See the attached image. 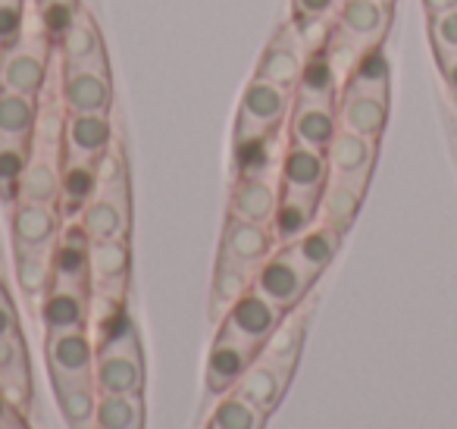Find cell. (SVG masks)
<instances>
[{
    "label": "cell",
    "instance_id": "1",
    "mask_svg": "<svg viewBox=\"0 0 457 429\" xmlns=\"http://www.w3.org/2000/svg\"><path fill=\"white\" fill-rule=\"evenodd\" d=\"M295 107V91L282 88L267 79H251L248 88L238 104V120H236V147L257 145V141H270L276 129L288 120Z\"/></svg>",
    "mask_w": 457,
    "mask_h": 429
},
{
    "label": "cell",
    "instance_id": "2",
    "mask_svg": "<svg viewBox=\"0 0 457 429\" xmlns=\"http://www.w3.org/2000/svg\"><path fill=\"white\" fill-rule=\"evenodd\" d=\"M282 316H286V310H279L276 304H270L267 298L251 289L222 316V323L216 326V339L261 351V345L273 335V329L282 323Z\"/></svg>",
    "mask_w": 457,
    "mask_h": 429
},
{
    "label": "cell",
    "instance_id": "3",
    "mask_svg": "<svg viewBox=\"0 0 457 429\" xmlns=\"http://www.w3.org/2000/svg\"><path fill=\"white\" fill-rule=\"evenodd\" d=\"M317 279L311 273H304L286 251H273L254 273V291L263 295L270 304H276L279 310L292 314L307 295H311Z\"/></svg>",
    "mask_w": 457,
    "mask_h": 429
},
{
    "label": "cell",
    "instance_id": "4",
    "mask_svg": "<svg viewBox=\"0 0 457 429\" xmlns=\"http://www.w3.org/2000/svg\"><path fill=\"white\" fill-rule=\"evenodd\" d=\"M392 10L379 0H342L336 13V38L351 45L357 54L379 47L392 29Z\"/></svg>",
    "mask_w": 457,
    "mask_h": 429
},
{
    "label": "cell",
    "instance_id": "5",
    "mask_svg": "<svg viewBox=\"0 0 457 429\" xmlns=\"http://www.w3.org/2000/svg\"><path fill=\"white\" fill-rule=\"evenodd\" d=\"M54 257V285L91 295V239L82 223L72 220L60 229V239L51 251Z\"/></svg>",
    "mask_w": 457,
    "mask_h": 429
},
{
    "label": "cell",
    "instance_id": "6",
    "mask_svg": "<svg viewBox=\"0 0 457 429\" xmlns=\"http://www.w3.org/2000/svg\"><path fill=\"white\" fill-rule=\"evenodd\" d=\"M47 366H51V379H95L97 364V348L91 341L88 329L79 332H51L45 339Z\"/></svg>",
    "mask_w": 457,
    "mask_h": 429
},
{
    "label": "cell",
    "instance_id": "7",
    "mask_svg": "<svg viewBox=\"0 0 457 429\" xmlns=\"http://www.w3.org/2000/svg\"><path fill=\"white\" fill-rule=\"evenodd\" d=\"M45 82L47 57L38 45L16 41V45L4 47V57H0V88L13 91V95L38 97L45 91Z\"/></svg>",
    "mask_w": 457,
    "mask_h": 429
},
{
    "label": "cell",
    "instance_id": "8",
    "mask_svg": "<svg viewBox=\"0 0 457 429\" xmlns=\"http://www.w3.org/2000/svg\"><path fill=\"white\" fill-rule=\"evenodd\" d=\"M60 101H63L66 114H110V104H113L110 72L82 70V66H63Z\"/></svg>",
    "mask_w": 457,
    "mask_h": 429
},
{
    "label": "cell",
    "instance_id": "9",
    "mask_svg": "<svg viewBox=\"0 0 457 429\" xmlns=\"http://www.w3.org/2000/svg\"><path fill=\"white\" fill-rule=\"evenodd\" d=\"M60 207L47 204H26L13 207V245L16 254H45L54 251L60 239Z\"/></svg>",
    "mask_w": 457,
    "mask_h": 429
},
{
    "label": "cell",
    "instance_id": "10",
    "mask_svg": "<svg viewBox=\"0 0 457 429\" xmlns=\"http://www.w3.org/2000/svg\"><path fill=\"white\" fill-rule=\"evenodd\" d=\"M326 182H329L326 154L311 151V147H301V145H288L286 157L279 164V189L286 195H301L320 201Z\"/></svg>",
    "mask_w": 457,
    "mask_h": 429
},
{
    "label": "cell",
    "instance_id": "11",
    "mask_svg": "<svg viewBox=\"0 0 457 429\" xmlns=\"http://www.w3.org/2000/svg\"><path fill=\"white\" fill-rule=\"evenodd\" d=\"M326 164H329V176L348 179V182L367 189L376 166V139H363L348 129H338L332 145L326 147Z\"/></svg>",
    "mask_w": 457,
    "mask_h": 429
},
{
    "label": "cell",
    "instance_id": "12",
    "mask_svg": "<svg viewBox=\"0 0 457 429\" xmlns=\"http://www.w3.org/2000/svg\"><path fill=\"white\" fill-rule=\"evenodd\" d=\"M304 41L301 35H295L292 26H286L261 54V63H257V79H267V82H276L282 88H298L301 76H304Z\"/></svg>",
    "mask_w": 457,
    "mask_h": 429
},
{
    "label": "cell",
    "instance_id": "13",
    "mask_svg": "<svg viewBox=\"0 0 457 429\" xmlns=\"http://www.w3.org/2000/svg\"><path fill=\"white\" fill-rule=\"evenodd\" d=\"M85 235L91 241H107V239H120L129 232V185L120 189H107L97 191L85 210L79 214Z\"/></svg>",
    "mask_w": 457,
    "mask_h": 429
},
{
    "label": "cell",
    "instance_id": "14",
    "mask_svg": "<svg viewBox=\"0 0 457 429\" xmlns=\"http://www.w3.org/2000/svg\"><path fill=\"white\" fill-rule=\"evenodd\" d=\"M273 251H276L273 229L261 226V223H248V220H236V216H228L226 229H222L220 257L236 260V264L248 266V270H257V266H261Z\"/></svg>",
    "mask_w": 457,
    "mask_h": 429
},
{
    "label": "cell",
    "instance_id": "15",
    "mask_svg": "<svg viewBox=\"0 0 457 429\" xmlns=\"http://www.w3.org/2000/svg\"><path fill=\"white\" fill-rule=\"evenodd\" d=\"M129 266H132V251L129 239H107L91 241V291H101L120 301L129 282Z\"/></svg>",
    "mask_w": 457,
    "mask_h": 429
},
{
    "label": "cell",
    "instance_id": "16",
    "mask_svg": "<svg viewBox=\"0 0 457 429\" xmlns=\"http://www.w3.org/2000/svg\"><path fill=\"white\" fill-rule=\"evenodd\" d=\"M95 385L101 395H141V391H145L141 348H129V351H97Z\"/></svg>",
    "mask_w": 457,
    "mask_h": 429
},
{
    "label": "cell",
    "instance_id": "17",
    "mask_svg": "<svg viewBox=\"0 0 457 429\" xmlns=\"http://www.w3.org/2000/svg\"><path fill=\"white\" fill-rule=\"evenodd\" d=\"M336 132H338L336 104L295 101L292 114H288V135H292V145L326 154V147L332 145Z\"/></svg>",
    "mask_w": 457,
    "mask_h": 429
},
{
    "label": "cell",
    "instance_id": "18",
    "mask_svg": "<svg viewBox=\"0 0 457 429\" xmlns=\"http://www.w3.org/2000/svg\"><path fill=\"white\" fill-rule=\"evenodd\" d=\"M110 145H113L110 114H70L63 139V160L95 164Z\"/></svg>",
    "mask_w": 457,
    "mask_h": 429
},
{
    "label": "cell",
    "instance_id": "19",
    "mask_svg": "<svg viewBox=\"0 0 457 429\" xmlns=\"http://www.w3.org/2000/svg\"><path fill=\"white\" fill-rule=\"evenodd\" d=\"M336 114H338V129H348L354 135L379 141V135L386 132V122H388V97L342 88Z\"/></svg>",
    "mask_w": 457,
    "mask_h": 429
},
{
    "label": "cell",
    "instance_id": "20",
    "mask_svg": "<svg viewBox=\"0 0 457 429\" xmlns=\"http://www.w3.org/2000/svg\"><path fill=\"white\" fill-rule=\"evenodd\" d=\"M279 182H270L267 176H238L236 189H232V201H228V216L270 226L276 207H279Z\"/></svg>",
    "mask_w": 457,
    "mask_h": 429
},
{
    "label": "cell",
    "instance_id": "21",
    "mask_svg": "<svg viewBox=\"0 0 457 429\" xmlns=\"http://www.w3.org/2000/svg\"><path fill=\"white\" fill-rule=\"evenodd\" d=\"M88 314H91V295H85V291L51 285L47 295L41 298V323H45L47 335L88 329Z\"/></svg>",
    "mask_w": 457,
    "mask_h": 429
},
{
    "label": "cell",
    "instance_id": "22",
    "mask_svg": "<svg viewBox=\"0 0 457 429\" xmlns=\"http://www.w3.org/2000/svg\"><path fill=\"white\" fill-rule=\"evenodd\" d=\"M342 239H345L342 232H336V229L326 226V223H317V226L307 229L301 239L288 241V245H279V248L301 266V270L311 273L313 279H320L329 270L332 260H336L338 248H342Z\"/></svg>",
    "mask_w": 457,
    "mask_h": 429
},
{
    "label": "cell",
    "instance_id": "23",
    "mask_svg": "<svg viewBox=\"0 0 457 429\" xmlns=\"http://www.w3.org/2000/svg\"><path fill=\"white\" fill-rule=\"evenodd\" d=\"M254 358H257V351H251V348L216 339L207 354V373H204V383H207L210 395H216V398L228 395V391L238 385V379L248 373V366L254 364Z\"/></svg>",
    "mask_w": 457,
    "mask_h": 429
},
{
    "label": "cell",
    "instance_id": "24",
    "mask_svg": "<svg viewBox=\"0 0 457 429\" xmlns=\"http://www.w3.org/2000/svg\"><path fill=\"white\" fill-rule=\"evenodd\" d=\"M57 45H60V54H63V66H82V70L110 72L101 32H97L95 22H91L88 13H82V10H79V16L72 20V26L60 35Z\"/></svg>",
    "mask_w": 457,
    "mask_h": 429
},
{
    "label": "cell",
    "instance_id": "25",
    "mask_svg": "<svg viewBox=\"0 0 457 429\" xmlns=\"http://www.w3.org/2000/svg\"><path fill=\"white\" fill-rule=\"evenodd\" d=\"M288 383H292V373H286V370H279V366L267 364V360L254 358V364L248 366V373L238 379V385L232 391L242 395L245 401H251L254 408H261L263 414H270V410L282 401Z\"/></svg>",
    "mask_w": 457,
    "mask_h": 429
},
{
    "label": "cell",
    "instance_id": "26",
    "mask_svg": "<svg viewBox=\"0 0 457 429\" xmlns=\"http://www.w3.org/2000/svg\"><path fill=\"white\" fill-rule=\"evenodd\" d=\"M363 195H367L363 185L329 176L323 195H320V223H326V226H332L336 232L345 235L351 226H354L357 214H361Z\"/></svg>",
    "mask_w": 457,
    "mask_h": 429
},
{
    "label": "cell",
    "instance_id": "27",
    "mask_svg": "<svg viewBox=\"0 0 457 429\" xmlns=\"http://www.w3.org/2000/svg\"><path fill=\"white\" fill-rule=\"evenodd\" d=\"M60 166H63V157L35 151L32 147V157H29V166H26V172H22V182H20V201L57 207L60 204Z\"/></svg>",
    "mask_w": 457,
    "mask_h": 429
},
{
    "label": "cell",
    "instance_id": "28",
    "mask_svg": "<svg viewBox=\"0 0 457 429\" xmlns=\"http://www.w3.org/2000/svg\"><path fill=\"white\" fill-rule=\"evenodd\" d=\"M54 391H57V404L66 426L97 429V401H101V391H97L95 379H60V383H54Z\"/></svg>",
    "mask_w": 457,
    "mask_h": 429
},
{
    "label": "cell",
    "instance_id": "29",
    "mask_svg": "<svg viewBox=\"0 0 457 429\" xmlns=\"http://www.w3.org/2000/svg\"><path fill=\"white\" fill-rule=\"evenodd\" d=\"M254 273L257 270H248V266L236 264V260H226L220 257L216 264V273H213V291H210V320L220 326L222 316L228 314V307L245 298L251 289H254Z\"/></svg>",
    "mask_w": 457,
    "mask_h": 429
},
{
    "label": "cell",
    "instance_id": "30",
    "mask_svg": "<svg viewBox=\"0 0 457 429\" xmlns=\"http://www.w3.org/2000/svg\"><path fill=\"white\" fill-rule=\"evenodd\" d=\"M0 395L10 398L16 408L26 410L32 398V376H29L26 348L20 339H0Z\"/></svg>",
    "mask_w": 457,
    "mask_h": 429
},
{
    "label": "cell",
    "instance_id": "31",
    "mask_svg": "<svg viewBox=\"0 0 457 429\" xmlns=\"http://www.w3.org/2000/svg\"><path fill=\"white\" fill-rule=\"evenodd\" d=\"M338 95H342V88H338L336 60H332L329 51H313L307 57L304 76L295 88V97L313 104H338Z\"/></svg>",
    "mask_w": 457,
    "mask_h": 429
},
{
    "label": "cell",
    "instance_id": "32",
    "mask_svg": "<svg viewBox=\"0 0 457 429\" xmlns=\"http://www.w3.org/2000/svg\"><path fill=\"white\" fill-rule=\"evenodd\" d=\"M304 332H307V320L304 316H282V323L273 329L267 341L261 345L257 358L267 360V364L279 366L286 373H295L301 358V345H304Z\"/></svg>",
    "mask_w": 457,
    "mask_h": 429
},
{
    "label": "cell",
    "instance_id": "33",
    "mask_svg": "<svg viewBox=\"0 0 457 429\" xmlns=\"http://www.w3.org/2000/svg\"><path fill=\"white\" fill-rule=\"evenodd\" d=\"M320 223V201L313 198H301V195H286L282 191L279 207H276V216L270 223L273 229L276 245H288V241L301 239L311 226Z\"/></svg>",
    "mask_w": 457,
    "mask_h": 429
},
{
    "label": "cell",
    "instance_id": "34",
    "mask_svg": "<svg viewBox=\"0 0 457 429\" xmlns=\"http://www.w3.org/2000/svg\"><path fill=\"white\" fill-rule=\"evenodd\" d=\"M97 195V176L95 164H82V160H63L60 166V204L66 216H79L85 204Z\"/></svg>",
    "mask_w": 457,
    "mask_h": 429
},
{
    "label": "cell",
    "instance_id": "35",
    "mask_svg": "<svg viewBox=\"0 0 457 429\" xmlns=\"http://www.w3.org/2000/svg\"><path fill=\"white\" fill-rule=\"evenodd\" d=\"M35 120H38V97L13 95V91L0 88V141L32 145Z\"/></svg>",
    "mask_w": 457,
    "mask_h": 429
},
{
    "label": "cell",
    "instance_id": "36",
    "mask_svg": "<svg viewBox=\"0 0 457 429\" xmlns=\"http://www.w3.org/2000/svg\"><path fill=\"white\" fill-rule=\"evenodd\" d=\"M388 82H392V72H388V57L382 54V47H370L357 57V63L351 66L348 91H363V95H382L388 97Z\"/></svg>",
    "mask_w": 457,
    "mask_h": 429
},
{
    "label": "cell",
    "instance_id": "37",
    "mask_svg": "<svg viewBox=\"0 0 457 429\" xmlns=\"http://www.w3.org/2000/svg\"><path fill=\"white\" fill-rule=\"evenodd\" d=\"M97 429H145V398L141 395H101Z\"/></svg>",
    "mask_w": 457,
    "mask_h": 429
},
{
    "label": "cell",
    "instance_id": "38",
    "mask_svg": "<svg viewBox=\"0 0 457 429\" xmlns=\"http://www.w3.org/2000/svg\"><path fill=\"white\" fill-rule=\"evenodd\" d=\"M263 423H267V414H263L261 408L245 401L236 391H228L213 408V414H210V420H207V429H263Z\"/></svg>",
    "mask_w": 457,
    "mask_h": 429
},
{
    "label": "cell",
    "instance_id": "39",
    "mask_svg": "<svg viewBox=\"0 0 457 429\" xmlns=\"http://www.w3.org/2000/svg\"><path fill=\"white\" fill-rule=\"evenodd\" d=\"M32 157V145L26 141H0V198L4 204H20V182Z\"/></svg>",
    "mask_w": 457,
    "mask_h": 429
},
{
    "label": "cell",
    "instance_id": "40",
    "mask_svg": "<svg viewBox=\"0 0 457 429\" xmlns=\"http://www.w3.org/2000/svg\"><path fill=\"white\" fill-rule=\"evenodd\" d=\"M16 282L22 295L41 301L47 289L54 285V257L51 251L45 254H16Z\"/></svg>",
    "mask_w": 457,
    "mask_h": 429
},
{
    "label": "cell",
    "instance_id": "41",
    "mask_svg": "<svg viewBox=\"0 0 457 429\" xmlns=\"http://www.w3.org/2000/svg\"><path fill=\"white\" fill-rule=\"evenodd\" d=\"M429 45L438 66L457 60V7L429 16Z\"/></svg>",
    "mask_w": 457,
    "mask_h": 429
},
{
    "label": "cell",
    "instance_id": "42",
    "mask_svg": "<svg viewBox=\"0 0 457 429\" xmlns=\"http://www.w3.org/2000/svg\"><path fill=\"white\" fill-rule=\"evenodd\" d=\"M95 176H97V191L107 189H120V185H129L126 179V157L116 151L113 145L95 160Z\"/></svg>",
    "mask_w": 457,
    "mask_h": 429
},
{
    "label": "cell",
    "instance_id": "43",
    "mask_svg": "<svg viewBox=\"0 0 457 429\" xmlns=\"http://www.w3.org/2000/svg\"><path fill=\"white\" fill-rule=\"evenodd\" d=\"M41 4V20H45V29L51 38L60 41V35L72 26V20L79 16L76 0H38Z\"/></svg>",
    "mask_w": 457,
    "mask_h": 429
},
{
    "label": "cell",
    "instance_id": "44",
    "mask_svg": "<svg viewBox=\"0 0 457 429\" xmlns=\"http://www.w3.org/2000/svg\"><path fill=\"white\" fill-rule=\"evenodd\" d=\"M26 4L22 0H0V47H10L20 41Z\"/></svg>",
    "mask_w": 457,
    "mask_h": 429
},
{
    "label": "cell",
    "instance_id": "45",
    "mask_svg": "<svg viewBox=\"0 0 457 429\" xmlns=\"http://www.w3.org/2000/svg\"><path fill=\"white\" fill-rule=\"evenodd\" d=\"M332 10H336V0H292L295 26H304V22H323V20H329Z\"/></svg>",
    "mask_w": 457,
    "mask_h": 429
},
{
    "label": "cell",
    "instance_id": "46",
    "mask_svg": "<svg viewBox=\"0 0 457 429\" xmlns=\"http://www.w3.org/2000/svg\"><path fill=\"white\" fill-rule=\"evenodd\" d=\"M0 339H20V314L4 285H0Z\"/></svg>",
    "mask_w": 457,
    "mask_h": 429
},
{
    "label": "cell",
    "instance_id": "47",
    "mask_svg": "<svg viewBox=\"0 0 457 429\" xmlns=\"http://www.w3.org/2000/svg\"><path fill=\"white\" fill-rule=\"evenodd\" d=\"M16 420H22V414H20V408H16L10 398H4L0 395V429L4 426H10V423H16Z\"/></svg>",
    "mask_w": 457,
    "mask_h": 429
},
{
    "label": "cell",
    "instance_id": "48",
    "mask_svg": "<svg viewBox=\"0 0 457 429\" xmlns=\"http://www.w3.org/2000/svg\"><path fill=\"white\" fill-rule=\"evenodd\" d=\"M438 72H442L445 85H448V91L454 95V101H457V60H451V63H442V66H438Z\"/></svg>",
    "mask_w": 457,
    "mask_h": 429
},
{
    "label": "cell",
    "instance_id": "49",
    "mask_svg": "<svg viewBox=\"0 0 457 429\" xmlns=\"http://www.w3.org/2000/svg\"><path fill=\"white\" fill-rule=\"evenodd\" d=\"M454 7H457V0H423L426 16H438V13H445V10H454Z\"/></svg>",
    "mask_w": 457,
    "mask_h": 429
},
{
    "label": "cell",
    "instance_id": "50",
    "mask_svg": "<svg viewBox=\"0 0 457 429\" xmlns=\"http://www.w3.org/2000/svg\"><path fill=\"white\" fill-rule=\"evenodd\" d=\"M4 429H29V426H26V420H16V423H10V426H4Z\"/></svg>",
    "mask_w": 457,
    "mask_h": 429
},
{
    "label": "cell",
    "instance_id": "51",
    "mask_svg": "<svg viewBox=\"0 0 457 429\" xmlns=\"http://www.w3.org/2000/svg\"><path fill=\"white\" fill-rule=\"evenodd\" d=\"M379 4H386V7H395V4H398V0H379Z\"/></svg>",
    "mask_w": 457,
    "mask_h": 429
},
{
    "label": "cell",
    "instance_id": "52",
    "mask_svg": "<svg viewBox=\"0 0 457 429\" xmlns=\"http://www.w3.org/2000/svg\"><path fill=\"white\" fill-rule=\"evenodd\" d=\"M0 285H4V282H0Z\"/></svg>",
    "mask_w": 457,
    "mask_h": 429
}]
</instances>
